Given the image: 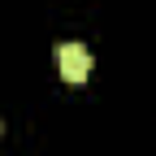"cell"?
I'll list each match as a JSON object with an SVG mask.
<instances>
[{
    "label": "cell",
    "instance_id": "1",
    "mask_svg": "<svg viewBox=\"0 0 156 156\" xmlns=\"http://www.w3.org/2000/svg\"><path fill=\"white\" fill-rule=\"evenodd\" d=\"M56 65H61V78H65V83H87L91 52L83 44H61V48H56Z\"/></svg>",
    "mask_w": 156,
    "mask_h": 156
}]
</instances>
